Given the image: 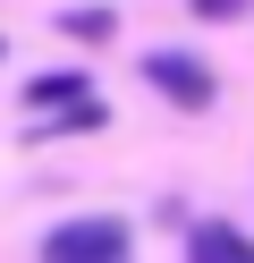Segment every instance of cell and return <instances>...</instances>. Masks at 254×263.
Listing matches in <instances>:
<instances>
[{
  "instance_id": "8992f818",
  "label": "cell",
  "mask_w": 254,
  "mask_h": 263,
  "mask_svg": "<svg viewBox=\"0 0 254 263\" xmlns=\"http://www.w3.org/2000/svg\"><path fill=\"white\" fill-rule=\"evenodd\" d=\"M195 17H246V0H195Z\"/></svg>"
},
{
  "instance_id": "7a4b0ae2",
  "label": "cell",
  "mask_w": 254,
  "mask_h": 263,
  "mask_svg": "<svg viewBox=\"0 0 254 263\" xmlns=\"http://www.w3.org/2000/svg\"><path fill=\"white\" fill-rule=\"evenodd\" d=\"M144 85H161L178 110H212V93H220L212 68H203L195 51H152V60H144Z\"/></svg>"
},
{
  "instance_id": "6da1fadb",
  "label": "cell",
  "mask_w": 254,
  "mask_h": 263,
  "mask_svg": "<svg viewBox=\"0 0 254 263\" xmlns=\"http://www.w3.org/2000/svg\"><path fill=\"white\" fill-rule=\"evenodd\" d=\"M127 221H110V212H93V221H60L43 238V263H127Z\"/></svg>"
},
{
  "instance_id": "3957f363",
  "label": "cell",
  "mask_w": 254,
  "mask_h": 263,
  "mask_svg": "<svg viewBox=\"0 0 254 263\" xmlns=\"http://www.w3.org/2000/svg\"><path fill=\"white\" fill-rule=\"evenodd\" d=\"M186 263H254V238H246V229H229V221H195Z\"/></svg>"
},
{
  "instance_id": "277c9868",
  "label": "cell",
  "mask_w": 254,
  "mask_h": 263,
  "mask_svg": "<svg viewBox=\"0 0 254 263\" xmlns=\"http://www.w3.org/2000/svg\"><path fill=\"white\" fill-rule=\"evenodd\" d=\"M68 102H85V77L68 68V77H34V110H68Z\"/></svg>"
},
{
  "instance_id": "5b68a950",
  "label": "cell",
  "mask_w": 254,
  "mask_h": 263,
  "mask_svg": "<svg viewBox=\"0 0 254 263\" xmlns=\"http://www.w3.org/2000/svg\"><path fill=\"white\" fill-rule=\"evenodd\" d=\"M76 43H110V9H76V17H60Z\"/></svg>"
}]
</instances>
